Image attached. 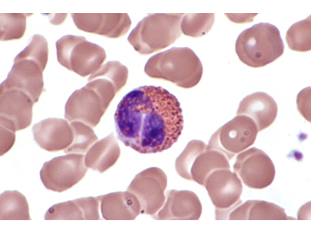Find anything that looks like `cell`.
Masks as SVG:
<instances>
[{
  "label": "cell",
  "instance_id": "4fadbf2b",
  "mask_svg": "<svg viewBox=\"0 0 311 233\" xmlns=\"http://www.w3.org/2000/svg\"><path fill=\"white\" fill-rule=\"evenodd\" d=\"M35 103L23 91L1 84L0 128L15 133L29 126L32 123V107Z\"/></svg>",
  "mask_w": 311,
  "mask_h": 233
},
{
  "label": "cell",
  "instance_id": "44dd1931",
  "mask_svg": "<svg viewBox=\"0 0 311 233\" xmlns=\"http://www.w3.org/2000/svg\"><path fill=\"white\" fill-rule=\"evenodd\" d=\"M284 208L272 203L259 200L242 202L229 213L227 220H293L295 218L288 216Z\"/></svg>",
  "mask_w": 311,
  "mask_h": 233
},
{
  "label": "cell",
  "instance_id": "5b68a950",
  "mask_svg": "<svg viewBox=\"0 0 311 233\" xmlns=\"http://www.w3.org/2000/svg\"><path fill=\"white\" fill-rule=\"evenodd\" d=\"M184 13H150L137 24L127 39L142 55L156 52L173 43L181 35Z\"/></svg>",
  "mask_w": 311,
  "mask_h": 233
},
{
  "label": "cell",
  "instance_id": "30bf717a",
  "mask_svg": "<svg viewBox=\"0 0 311 233\" xmlns=\"http://www.w3.org/2000/svg\"><path fill=\"white\" fill-rule=\"evenodd\" d=\"M48 60L41 55L22 50L14 58L6 79L27 93L36 103L45 91L43 73Z\"/></svg>",
  "mask_w": 311,
  "mask_h": 233
},
{
  "label": "cell",
  "instance_id": "8fae6325",
  "mask_svg": "<svg viewBox=\"0 0 311 233\" xmlns=\"http://www.w3.org/2000/svg\"><path fill=\"white\" fill-rule=\"evenodd\" d=\"M167 179L160 168L152 167L136 174L127 191L132 193L139 203L141 214L151 216L156 214L166 200L165 191Z\"/></svg>",
  "mask_w": 311,
  "mask_h": 233
},
{
  "label": "cell",
  "instance_id": "ffe728a7",
  "mask_svg": "<svg viewBox=\"0 0 311 233\" xmlns=\"http://www.w3.org/2000/svg\"><path fill=\"white\" fill-rule=\"evenodd\" d=\"M101 210L107 220H133L141 213L140 206L135 196L126 191L99 196Z\"/></svg>",
  "mask_w": 311,
  "mask_h": 233
},
{
  "label": "cell",
  "instance_id": "4316f807",
  "mask_svg": "<svg viewBox=\"0 0 311 233\" xmlns=\"http://www.w3.org/2000/svg\"><path fill=\"white\" fill-rule=\"evenodd\" d=\"M73 133V139L70 146L64 152L67 154H86L98 140L92 128L82 123H69Z\"/></svg>",
  "mask_w": 311,
  "mask_h": 233
},
{
  "label": "cell",
  "instance_id": "6da1fadb",
  "mask_svg": "<svg viewBox=\"0 0 311 233\" xmlns=\"http://www.w3.org/2000/svg\"><path fill=\"white\" fill-rule=\"evenodd\" d=\"M114 119L118 139L144 154L171 147L183 127L179 102L160 86H141L128 93L118 104Z\"/></svg>",
  "mask_w": 311,
  "mask_h": 233
},
{
  "label": "cell",
  "instance_id": "7c38bea8",
  "mask_svg": "<svg viewBox=\"0 0 311 233\" xmlns=\"http://www.w3.org/2000/svg\"><path fill=\"white\" fill-rule=\"evenodd\" d=\"M215 208V220L225 219L230 211L242 202L240 198L243 187L240 179L230 169L216 170L206 180L203 186Z\"/></svg>",
  "mask_w": 311,
  "mask_h": 233
},
{
  "label": "cell",
  "instance_id": "3957f363",
  "mask_svg": "<svg viewBox=\"0 0 311 233\" xmlns=\"http://www.w3.org/2000/svg\"><path fill=\"white\" fill-rule=\"evenodd\" d=\"M144 70L151 78L169 81L188 89L199 83L203 67L200 60L191 49L174 47L151 57Z\"/></svg>",
  "mask_w": 311,
  "mask_h": 233
},
{
  "label": "cell",
  "instance_id": "603a6c76",
  "mask_svg": "<svg viewBox=\"0 0 311 233\" xmlns=\"http://www.w3.org/2000/svg\"><path fill=\"white\" fill-rule=\"evenodd\" d=\"M25 196L17 190L6 191L0 197V220H31Z\"/></svg>",
  "mask_w": 311,
  "mask_h": 233
},
{
  "label": "cell",
  "instance_id": "ba28073f",
  "mask_svg": "<svg viewBox=\"0 0 311 233\" xmlns=\"http://www.w3.org/2000/svg\"><path fill=\"white\" fill-rule=\"evenodd\" d=\"M258 132L256 125L251 118L244 115H237L211 135L208 145L230 161L252 145Z\"/></svg>",
  "mask_w": 311,
  "mask_h": 233
},
{
  "label": "cell",
  "instance_id": "d4e9b609",
  "mask_svg": "<svg viewBox=\"0 0 311 233\" xmlns=\"http://www.w3.org/2000/svg\"><path fill=\"white\" fill-rule=\"evenodd\" d=\"M285 40L291 50L306 52L311 49V17L296 22L292 25L286 33Z\"/></svg>",
  "mask_w": 311,
  "mask_h": 233
},
{
  "label": "cell",
  "instance_id": "7a4b0ae2",
  "mask_svg": "<svg viewBox=\"0 0 311 233\" xmlns=\"http://www.w3.org/2000/svg\"><path fill=\"white\" fill-rule=\"evenodd\" d=\"M119 84L106 72H95L90 75L85 86L75 90L68 98L65 118L69 123L79 122L95 127L121 89Z\"/></svg>",
  "mask_w": 311,
  "mask_h": 233
},
{
  "label": "cell",
  "instance_id": "d6986e66",
  "mask_svg": "<svg viewBox=\"0 0 311 233\" xmlns=\"http://www.w3.org/2000/svg\"><path fill=\"white\" fill-rule=\"evenodd\" d=\"M277 112V104L273 98L265 93L258 92L246 96L240 102L236 115L251 118L259 132L273 123Z\"/></svg>",
  "mask_w": 311,
  "mask_h": 233
},
{
  "label": "cell",
  "instance_id": "e0dca14e",
  "mask_svg": "<svg viewBox=\"0 0 311 233\" xmlns=\"http://www.w3.org/2000/svg\"><path fill=\"white\" fill-rule=\"evenodd\" d=\"M32 132L37 144L49 152L64 151L70 146L73 139L70 123L62 119L43 120L34 125Z\"/></svg>",
  "mask_w": 311,
  "mask_h": 233
},
{
  "label": "cell",
  "instance_id": "ac0fdd59",
  "mask_svg": "<svg viewBox=\"0 0 311 233\" xmlns=\"http://www.w3.org/2000/svg\"><path fill=\"white\" fill-rule=\"evenodd\" d=\"M100 200L97 197L82 198L55 204L47 211L45 220H98Z\"/></svg>",
  "mask_w": 311,
  "mask_h": 233
},
{
  "label": "cell",
  "instance_id": "484cf974",
  "mask_svg": "<svg viewBox=\"0 0 311 233\" xmlns=\"http://www.w3.org/2000/svg\"><path fill=\"white\" fill-rule=\"evenodd\" d=\"M214 13H187L182 18L181 29L185 35L193 38L201 37L212 28L214 22Z\"/></svg>",
  "mask_w": 311,
  "mask_h": 233
},
{
  "label": "cell",
  "instance_id": "277c9868",
  "mask_svg": "<svg viewBox=\"0 0 311 233\" xmlns=\"http://www.w3.org/2000/svg\"><path fill=\"white\" fill-rule=\"evenodd\" d=\"M284 46L278 29L260 22L243 31L236 41V52L240 60L253 68L264 67L283 54Z\"/></svg>",
  "mask_w": 311,
  "mask_h": 233
},
{
  "label": "cell",
  "instance_id": "9c48e42d",
  "mask_svg": "<svg viewBox=\"0 0 311 233\" xmlns=\"http://www.w3.org/2000/svg\"><path fill=\"white\" fill-rule=\"evenodd\" d=\"M87 169L84 154H68L45 162L40 171V177L47 189L60 193L80 181Z\"/></svg>",
  "mask_w": 311,
  "mask_h": 233
},
{
  "label": "cell",
  "instance_id": "9a60e30c",
  "mask_svg": "<svg viewBox=\"0 0 311 233\" xmlns=\"http://www.w3.org/2000/svg\"><path fill=\"white\" fill-rule=\"evenodd\" d=\"M75 25L79 30L110 38L125 35L131 25L127 13H71Z\"/></svg>",
  "mask_w": 311,
  "mask_h": 233
},
{
  "label": "cell",
  "instance_id": "7402d4cb",
  "mask_svg": "<svg viewBox=\"0 0 311 233\" xmlns=\"http://www.w3.org/2000/svg\"><path fill=\"white\" fill-rule=\"evenodd\" d=\"M120 149L112 132L96 142L85 155L86 167L103 173L113 166L118 159Z\"/></svg>",
  "mask_w": 311,
  "mask_h": 233
},
{
  "label": "cell",
  "instance_id": "52a82bcc",
  "mask_svg": "<svg viewBox=\"0 0 311 233\" xmlns=\"http://www.w3.org/2000/svg\"><path fill=\"white\" fill-rule=\"evenodd\" d=\"M229 161L223 154L210 149L203 141L193 140L176 158L175 169L182 178L203 186L208 177L214 171L230 169Z\"/></svg>",
  "mask_w": 311,
  "mask_h": 233
},
{
  "label": "cell",
  "instance_id": "8992f818",
  "mask_svg": "<svg viewBox=\"0 0 311 233\" xmlns=\"http://www.w3.org/2000/svg\"><path fill=\"white\" fill-rule=\"evenodd\" d=\"M56 47L59 63L83 77L99 69L106 58L103 48L83 36L64 35L56 41Z\"/></svg>",
  "mask_w": 311,
  "mask_h": 233
},
{
  "label": "cell",
  "instance_id": "2e32d148",
  "mask_svg": "<svg viewBox=\"0 0 311 233\" xmlns=\"http://www.w3.org/2000/svg\"><path fill=\"white\" fill-rule=\"evenodd\" d=\"M161 209L152 216L156 220H197L202 212L198 197L192 191L169 190Z\"/></svg>",
  "mask_w": 311,
  "mask_h": 233
},
{
  "label": "cell",
  "instance_id": "83f0119b",
  "mask_svg": "<svg viewBox=\"0 0 311 233\" xmlns=\"http://www.w3.org/2000/svg\"><path fill=\"white\" fill-rule=\"evenodd\" d=\"M310 87L302 90L298 94L296 103L299 111L302 116L309 121L310 116Z\"/></svg>",
  "mask_w": 311,
  "mask_h": 233
},
{
  "label": "cell",
  "instance_id": "5bb4252c",
  "mask_svg": "<svg viewBox=\"0 0 311 233\" xmlns=\"http://www.w3.org/2000/svg\"><path fill=\"white\" fill-rule=\"evenodd\" d=\"M234 172L249 187L262 189L272 182L275 171L268 155L262 150L253 147L237 156L233 166Z\"/></svg>",
  "mask_w": 311,
  "mask_h": 233
},
{
  "label": "cell",
  "instance_id": "cb8c5ba5",
  "mask_svg": "<svg viewBox=\"0 0 311 233\" xmlns=\"http://www.w3.org/2000/svg\"><path fill=\"white\" fill-rule=\"evenodd\" d=\"M33 14L29 13H1L0 41L18 40L26 32V18Z\"/></svg>",
  "mask_w": 311,
  "mask_h": 233
}]
</instances>
